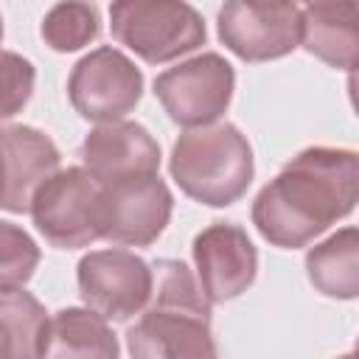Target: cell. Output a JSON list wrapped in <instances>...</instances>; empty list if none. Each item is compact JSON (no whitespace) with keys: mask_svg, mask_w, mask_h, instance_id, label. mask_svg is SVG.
<instances>
[{"mask_svg":"<svg viewBox=\"0 0 359 359\" xmlns=\"http://www.w3.org/2000/svg\"><path fill=\"white\" fill-rule=\"evenodd\" d=\"M109 28L118 45L149 65L180 59L205 45L202 14L180 0H121L109 6Z\"/></svg>","mask_w":359,"mask_h":359,"instance_id":"4","label":"cell"},{"mask_svg":"<svg viewBox=\"0 0 359 359\" xmlns=\"http://www.w3.org/2000/svg\"><path fill=\"white\" fill-rule=\"evenodd\" d=\"M0 157H3V174H6V194L0 208L8 213H28L36 188L50 174L59 171L62 154L56 143L36 126L3 123Z\"/></svg>","mask_w":359,"mask_h":359,"instance_id":"13","label":"cell"},{"mask_svg":"<svg viewBox=\"0 0 359 359\" xmlns=\"http://www.w3.org/2000/svg\"><path fill=\"white\" fill-rule=\"evenodd\" d=\"M79 294L107 323H126L151 297V266L129 250H93L79 266Z\"/></svg>","mask_w":359,"mask_h":359,"instance_id":"8","label":"cell"},{"mask_svg":"<svg viewBox=\"0 0 359 359\" xmlns=\"http://www.w3.org/2000/svg\"><path fill=\"white\" fill-rule=\"evenodd\" d=\"M132 359H219L210 303L182 261L151 264V297L126 331Z\"/></svg>","mask_w":359,"mask_h":359,"instance_id":"2","label":"cell"},{"mask_svg":"<svg viewBox=\"0 0 359 359\" xmlns=\"http://www.w3.org/2000/svg\"><path fill=\"white\" fill-rule=\"evenodd\" d=\"M196 283L208 303H224L247 292L258 275V252L247 230L230 222L208 224L191 244Z\"/></svg>","mask_w":359,"mask_h":359,"instance_id":"11","label":"cell"},{"mask_svg":"<svg viewBox=\"0 0 359 359\" xmlns=\"http://www.w3.org/2000/svg\"><path fill=\"white\" fill-rule=\"evenodd\" d=\"M171 180L180 191L208 208L238 202L255 174L252 146L236 123H210L182 132L168 157Z\"/></svg>","mask_w":359,"mask_h":359,"instance_id":"3","label":"cell"},{"mask_svg":"<svg viewBox=\"0 0 359 359\" xmlns=\"http://www.w3.org/2000/svg\"><path fill=\"white\" fill-rule=\"evenodd\" d=\"M3 194H6V174H3V157H0V205H3Z\"/></svg>","mask_w":359,"mask_h":359,"instance_id":"21","label":"cell"},{"mask_svg":"<svg viewBox=\"0 0 359 359\" xmlns=\"http://www.w3.org/2000/svg\"><path fill=\"white\" fill-rule=\"evenodd\" d=\"M81 163L101 185L129 177H151L160 168V143L135 121L98 123L81 143Z\"/></svg>","mask_w":359,"mask_h":359,"instance_id":"12","label":"cell"},{"mask_svg":"<svg viewBox=\"0 0 359 359\" xmlns=\"http://www.w3.org/2000/svg\"><path fill=\"white\" fill-rule=\"evenodd\" d=\"M306 275L320 294L353 300L359 294V230L348 224L314 244L306 252Z\"/></svg>","mask_w":359,"mask_h":359,"instance_id":"16","label":"cell"},{"mask_svg":"<svg viewBox=\"0 0 359 359\" xmlns=\"http://www.w3.org/2000/svg\"><path fill=\"white\" fill-rule=\"evenodd\" d=\"M39 258V247L28 230L0 219V292L22 289L34 278Z\"/></svg>","mask_w":359,"mask_h":359,"instance_id":"19","label":"cell"},{"mask_svg":"<svg viewBox=\"0 0 359 359\" xmlns=\"http://www.w3.org/2000/svg\"><path fill=\"white\" fill-rule=\"evenodd\" d=\"M171 210V188L157 174L101 185V238L123 247H149L165 230Z\"/></svg>","mask_w":359,"mask_h":359,"instance_id":"9","label":"cell"},{"mask_svg":"<svg viewBox=\"0 0 359 359\" xmlns=\"http://www.w3.org/2000/svg\"><path fill=\"white\" fill-rule=\"evenodd\" d=\"M121 345L109 323L90 309H59L48 317L39 359H118Z\"/></svg>","mask_w":359,"mask_h":359,"instance_id":"15","label":"cell"},{"mask_svg":"<svg viewBox=\"0 0 359 359\" xmlns=\"http://www.w3.org/2000/svg\"><path fill=\"white\" fill-rule=\"evenodd\" d=\"M359 199L353 149L311 146L294 154L252 202V224L264 241L297 250L345 219Z\"/></svg>","mask_w":359,"mask_h":359,"instance_id":"1","label":"cell"},{"mask_svg":"<svg viewBox=\"0 0 359 359\" xmlns=\"http://www.w3.org/2000/svg\"><path fill=\"white\" fill-rule=\"evenodd\" d=\"M36 70L34 65L14 50H0V121L14 118L34 95Z\"/></svg>","mask_w":359,"mask_h":359,"instance_id":"20","label":"cell"},{"mask_svg":"<svg viewBox=\"0 0 359 359\" xmlns=\"http://www.w3.org/2000/svg\"><path fill=\"white\" fill-rule=\"evenodd\" d=\"M67 98L87 121H123V115L132 112L143 98V73L123 50L101 45L73 65Z\"/></svg>","mask_w":359,"mask_h":359,"instance_id":"7","label":"cell"},{"mask_svg":"<svg viewBox=\"0 0 359 359\" xmlns=\"http://www.w3.org/2000/svg\"><path fill=\"white\" fill-rule=\"evenodd\" d=\"M39 34L56 53H73L98 39L101 14L93 3H56L42 17Z\"/></svg>","mask_w":359,"mask_h":359,"instance_id":"18","label":"cell"},{"mask_svg":"<svg viewBox=\"0 0 359 359\" xmlns=\"http://www.w3.org/2000/svg\"><path fill=\"white\" fill-rule=\"evenodd\" d=\"M219 39L244 62H269L300 45V6L294 3H224L216 17Z\"/></svg>","mask_w":359,"mask_h":359,"instance_id":"10","label":"cell"},{"mask_svg":"<svg viewBox=\"0 0 359 359\" xmlns=\"http://www.w3.org/2000/svg\"><path fill=\"white\" fill-rule=\"evenodd\" d=\"M28 213L50 247H87L101 238V182L79 165L59 168L36 188Z\"/></svg>","mask_w":359,"mask_h":359,"instance_id":"5","label":"cell"},{"mask_svg":"<svg viewBox=\"0 0 359 359\" xmlns=\"http://www.w3.org/2000/svg\"><path fill=\"white\" fill-rule=\"evenodd\" d=\"M300 45L337 70L356 67L359 8L356 3L300 6Z\"/></svg>","mask_w":359,"mask_h":359,"instance_id":"14","label":"cell"},{"mask_svg":"<svg viewBox=\"0 0 359 359\" xmlns=\"http://www.w3.org/2000/svg\"><path fill=\"white\" fill-rule=\"evenodd\" d=\"M337 359H356V353L351 351V353H342V356H337Z\"/></svg>","mask_w":359,"mask_h":359,"instance_id":"22","label":"cell"},{"mask_svg":"<svg viewBox=\"0 0 359 359\" xmlns=\"http://www.w3.org/2000/svg\"><path fill=\"white\" fill-rule=\"evenodd\" d=\"M236 90V70L222 53H199L185 59L154 79V95L168 118L180 126L199 129L216 123Z\"/></svg>","mask_w":359,"mask_h":359,"instance_id":"6","label":"cell"},{"mask_svg":"<svg viewBox=\"0 0 359 359\" xmlns=\"http://www.w3.org/2000/svg\"><path fill=\"white\" fill-rule=\"evenodd\" d=\"M45 306L25 289L0 292V359H39Z\"/></svg>","mask_w":359,"mask_h":359,"instance_id":"17","label":"cell"},{"mask_svg":"<svg viewBox=\"0 0 359 359\" xmlns=\"http://www.w3.org/2000/svg\"><path fill=\"white\" fill-rule=\"evenodd\" d=\"M0 42H3V17H0Z\"/></svg>","mask_w":359,"mask_h":359,"instance_id":"23","label":"cell"}]
</instances>
